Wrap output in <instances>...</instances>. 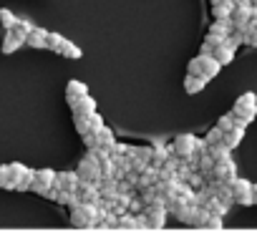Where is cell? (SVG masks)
<instances>
[{"instance_id": "6da1fadb", "label": "cell", "mask_w": 257, "mask_h": 252, "mask_svg": "<svg viewBox=\"0 0 257 252\" xmlns=\"http://www.w3.org/2000/svg\"><path fill=\"white\" fill-rule=\"evenodd\" d=\"M98 222V207L96 202H78L76 207H71V224L81 227V229H91Z\"/></svg>"}, {"instance_id": "7a4b0ae2", "label": "cell", "mask_w": 257, "mask_h": 252, "mask_svg": "<svg viewBox=\"0 0 257 252\" xmlns=\"http://www.w3.org/2000/svg\"><path fill=\"white\" fill-rule=\"evenodd\" d=\"M167 209H169V217H174L182 224H189L192 227V219H194L199 204L194 199H187V197H174V199L167 202Z\"/></svg>"}, {"instance_id": "3957f363", "label": "cell", "mask_w": 257, "mask_h": 252, "mask_svg": "<svg viewBox=\"0 0 257 252\" xmlns=\"http://www.w3.org/2000/svg\"><path fill=\"white\" fill-rule=\"evenodd\" d=\"M239 174H237V164H234V159L229 157V159H224V162H217L214 164V169L209 172V174H204V179L209 182V179H219V182H224V184H232L234 179H237Z\"/></svg>"}, {"instance_id": "277c9868", "label": "cell", "mask_w": 257, "mask_h": 252, "mask_svg": "<svg viewBox=\"0 0 257 252\" xmlns=\"http://www.w3.org/2000/svg\"><path fill=\"white\" fill-rule=\"evenodd\" d=\"M144 217H147V229H162L167 224V217H169L167 202H157V204L144 207Z\"/></svg>"}, {"instance_id": "5b68a950", "label": "cell", "mask_w": 257, "mask_h": 252, "mask_svg": "<svg viewBox=\"0 0 257 252\" xmlns=\"http://www.w3.org/2000/svg\"><path fill=\"white\" fill-rule=\"evenodd\" d=\"M197 137L194 134H179L174 142H172V149H174V154L179 157V159H189L194 152H197Z\"/></svg>"}, {"instance_id": "8992f818", "label": "cell", "mask_w": 257, "mask_h": 252, "mask_svg": "<svg viewBox=\"0 0 257 252\" xmlns=\"http://www.w3.org/2000/svg\"><path fill=\"white\" fill-rule=\"evenodd\" d=\"M78 177L81 179H88V182H101V177H103V172H101V167H98V162L86 152V157L78 162Z\"/></svg>"}, {"instance_id": "52a82bcc", "label": "cell", "mask_w": 257, "mask_h": 252, "mask_svg": "<svg viewBox=\"0 0 257 252\" xmlns=\"http://www.w3.org/2000/svg\"><path fill=\"white\" fill-rule=\"evenodd\" d=\"M232 197H234V202H239L242 207H249V204H254V197H252V182L249 179H234L232 184Z\"/></svg>"}, {"instance_id": "ba28073f", "label": "cell", "mask_w": 257, "mask_h": 252, "mask_svg": "<svg viewBox=\"0 0 257 252\" xmlns=\"http://www.w3.org/2000/svg\"><path fill=\"white\" fill-rule=\"evenodd\" d=\"M192 227H199V229H222L224 222H222V214H212L207 209H197L194 219H192Z\"/></svg>"}, {"instance_id": "9c48e42d", "label": "cell", "mask_w": 257, "mask_h": 252, "mask_svg": "<svg viewBox=\"0 0 257 252\" xmlns=\"http://www.w3.org/2000/svg\"><path fill=\"white\" fill-rule=\"evenodd\" d=\"M118 229H147V217H144V212H142V214H134V212L118 214Z\"/></svg>"}, {"instance_id": "30bf717a", "label": "cell", "mask_w": 257, "mask_h": 252, "mask_svg": "<svg viewBox=\"0 0 257 252\" xmlns=\"http://www.w3.org/2000/svg\"><path fill=\"white\" fill-rule=\"evenodd\" d=\"M76 192H78L81 202H96V199L101 197V187H98V182H88V179H81L78 187H76Z\"/></svg>"}, {"instance_id": "8fae6325", "label": "cell", "mask_w": 257, "mask_h": 252, "mask_svg": "<svg viewBox=\"0 0 257 252\" xmlns=\"http://www.w3.org/2000/svg\"><path fill=\"white\" fill-rule=\"evenodd\" d=\"M68 106L73 113H93L96 111V98H91L88 93L78 96V98H68Z\"/></svg>"}, {"instance_id": "7c38bea8", "label": "cell", "mask_w": 257, "mask_h": 252, "mask_svg": "<svg viewBox=\"0 0 257 252\" xmlns=\"http://www.w3.org/2000/svg\"><path fill=\"white\" fill-rule=\"evenodd\" d=\"M21 46H26V38H23V36H18L16 31H6V36H3V46H0V51H3V53L8 56V53H16Z\"/></svg>"}, {"instance_id": "4fadbf2b", "label": "cell", "mask_w": 257, "mask_h": 252, "mask_svg": "<svg viewBox=\"0 0 257 252\" xmlns=\"http://www.w3.org/2000/svg\"><path fill=\"white\" fill-rule=\"evenodd\" d=\"M78 182H81V177H78V172H58L56 174V189H76L78 187Z\"/></svg>"}, {"instance_id": "5bb4252c", "label": "cell", "mask_w": 257, "mask_h": 252, "mask_svg": "<svg viewBox=\"0 0 257 252\" xmlns=\"http://www.w3.org/2000/svg\"><path fill=\"white\" fill-rule=\"evenodd\" d=\"M48 33H51V31L36 26V28L31 31V36L26 38V46H31V48H48Z\"/></svg>"}, {"instance_id": "9a60e30c", "label": "cell", "mask_w": 257, "mask_h": 252, "mask_svg": "<svg viewBox=\"0 0 257 252\" xmlns=\"http://www.w3.org/2000/svg\"><path fill=\"white\" fill-rule=\"evenodd\" d=\"M157 182H159V167H157V164H149V167L139 174L137 187H139V192H142V189H147V187H152V184H157Z\"/></svg>"}, {"instance_id": "2e32d148", "label": "cell", "mask_w": 257, "mask_h": 252, "mask_svg": "<svg viewBox=\"0 0 257 252\" xmlns=\"http://www.w3.org/2000/svg\"><path fill=\"white\" fill-rule=\"evenodd\" d=\"M219 71H222L219 58H214L212 53H202V73H204L207 78H214Z\"/></svg>"}, {"instance_id": "e0dca14e", "label": "cell", "mask_w": 257, "mask_h": 252, "mask_svg": "<svg viewBox=\"0 0 257 252\" xmlns=\"http://www.w3.org/2000/svg\"><path fill=\"white\" fill-rule=\"evenodd\" d=\"M209 81H212V78H207V76L187 73V78H184V91H187V93H199V91H204V86H207Z\"/></svg>"}, {"instance_id": "ac0fdd59", "label": "cell", "mask_w": 257, "mask_h": 252, "mask_svg": "<svg viewBox=\"0 0 257 252\" xmlns=\"http://www.w3.org/2000/svg\"><path fill=\"white\" fill-rule=\"evenodd\" d=\"M154 147V157H152V164H157V167H162L172 154H174V149L172 147H167V144H162V142H154L152 144Z\"/></svg>"}, {"instance_id": "d6986e66", "label": "cell", "mask_w": 257, "mask_h": 252, "mask_svg": "<svg viewBox=\"0 0 257 252\" xmlns=\"http://www.w3.org/2000/svg\"><path fill=\"white\" fill-rule=\"evenodd\" d=\"M234 11V0H219V3H212V16L214 18H232Z\"/></svg>"}, {"instance_id": "ffe728a7", "label": "cell", "mask_w": 257, "mask_h": 252, "mask_svg": "<svg viewBox=\"0 0 257 252\" xmlns=\"http://www.w3.org/2000/svg\"><path fill=\"white\" fill-rule=\"evenodd\" d=\"M212 56H214V58H219V63H222V66H227V63H232V58H234V48L224 41V43H219V46L212 51Z\"/></svg>"}, {"instance_id": "44dd1931", "label": "cell", "mask_w": 257, "mask_h": 252, "mask_svg": "<svg viewBox=\"0 0 257 252\" xmlns=\"http://www.w3.org/2000/svg\"><path fill=\"white\" fill-rule=\"evenodd\" d=\"M56 202H58V204H66V207H76V204L81 202V197H78L76 189H58Z\"/></svg>"}, {"instance_id": "7402d4cb", "label": "cell", "mask_w": 257, "mask_h": 252, "mask_svg": "<svg viewBox=\"0 0 257 252\" xmlns=\"http://www.w3.org/2000/svg\"><path fill=\"white\" fill-rule=\"evenodd\" d=\"M132 199H134V194L118 192V194L113 197V204H111V209H113L116 214H123V212H128V204H132Z\"/></svg>"}, {"instance_id": "603a6c76", "label": "cell", "mask_w": 257, "mask_h": 252, "mask_svg": "<svg viewBox=\"0 0 257 252\" xmlns=\"http://www.w3.org/2000/svg\"><path fill=\"white\" fill-rule=\"evenodd\" d=\"M234 116L239 118V121H244V123H252L254 121V116H257V106H239V103H234Z\"/></svg>"}, {"instance_id": "cb8c5ba5", "label": "cell", "mask_w": 257, "mask_h": 252, "mask_svg": "<svg viewBox=\"0 0 257 252\" xmlns=\"http://www.w3.org/2000/svg\"><path fill=\"white\" fill-rule=\"evenodd\" d=\"M83 93H88V86L83 83V81H68L66 83V98H78V96H83Z\"/></svg>"}, {"instance_id": "d4e9b609", "label": "cell", "mask_w": 257, "mask_h": 252, "mask_svg": "<svg viewBox=\"0 0 257 252\" xmlns=\"http://www.w3.org/2000/svg\"><path fill=\"white\" fill-rule=\"evenodd\" d=\"M207 152L214 157V162H224V159H229L232 157V149L224 144V142H219V144H212V147H207Z\"/></svg>"}, {"instance_id": "484cf974", "label": "cell", "mask_w": 257, "mask_h": 252, "mask_svg": "<svg viewBox=\"0 0 257 252\" xmlns=\"http://www.w3.org/2000/svg\"><path fill=\"white\" fill-rule=\"evenodd\" d=\"M8 172H11V182L18 187V182L26 177L28 167H26V164H21V162H11V164H8Z\"/></svg>"}, {"instance_id": "4316f807", "label": "cell", "mask_w": 257, "mask_h": 252, "mask_svg": "<svg viewBox=\"0 0 257 252\" xmlns=\"http://www.w3.org/2000/svg\"><path fill=\"white\" fill-rule=\"evenodd\" d=\"M56 174H58V172H53V169H36V179H33V182L46 184V187H53V184H56Z\"/></svg>"}, {"instance_id": "83f0119b", "label": "cell", "mask_w": 257, "mask_h": 252, "mask_svg": "<svg viewBox=\"0 0 257 252\" xmlns=\"http://www.w3.org/2000/svg\"><path fill=\"white\" fill-rule=\"evenodd\" d=\"M96 137H98V147H103V149H111V147L116 144V134L108 129V126H103Z\"/></svg>"}, {"instance_id": "f1b7e54d", "label": "cell", "mask_w": 257, "mask_h": 252, "mask_svg": "<svg viewBox=\"0 0 257 252\" xmlns=\"http://www.w3.org/2000/svg\"><path fill=\"white\" fill-rule=\"evenodd\" d=\"M61 56H63V58H71V61H76V58H81V56H83V51H81L76 43H71V41L66 38V43H63V48H61Z\"/></svg>"}, {"instance_id": "f546056e", "label": "cell", "mask_w": 257, "mask_h": 252, "mask_svg": "<svg viewBox=\"0 0 257 252\" xmlns=\"http://www.w3.org/2000/svg\"><path fill=\"white\" fill-rule=\"evenodd\" d=\"M33 28H36V26H33V23H31V21H26V18H18V23H16V26H13V28H11V31H16V33H18V36H23V38H28V36H31V31H33Z\"/></svg>"}, {"instance_id": "4dcf8cb0", "label": "cell", "mask_w": 257, "mask_h": 252, "mask_svg": "<svg viewBox=\"0 0 257 252\" xmlns=\"http://www.w3.org/2000/svg\"><path fill=\"white\" fill-rule=\"evenodd\" d=\"M16 23H18V18H16V16L8 11V8H0V26H3L6 31H11Z\"/></svg>"}, {"instance_id": "1f68e13d", "label": "cell", "mask_w": 257, "mask_h": 252, "mask_svg": "<svg viewBox=\"0 0 257 252\" xmlns=\"http://www.w3.org/2000/svg\"><path fill=\"white\" fill-rule=\"evenodd\" d=\"M237 123V116H234V111H229V113H224V116H219V121H217V126L222 132H229L232 126Z\"/></svg>"}, {"instance_id": "d6a6232c", "label": "cell", "mask_w": 257, "mask_h": 252, "mask_svg": "<svg viewBox=\"0 0 257 252\" xmlns=\"http://www.w3.org/2000/svg\"><path fill=\"white\" fill-rule=\"evenodd\" d=\"M63 43H66V38H63L61 33H48V48H51L53 53H61Z\"/></svg>"}, {"instance_id": "836d02e7", "label": "cell", "mask_w": 257, "mask_h": 252, "mask_svg": "<svg viewBox=\"0 0 257 252\" xmlns=\"http://www.w3.org/2000/svg\"><path fill=\"white\" fill-rule=\"evenodd\" d=\"M33 179H36V169H31V167H28L26 177L18 182V187H16V189H18V192H28V189H31V184H33Z\"/></svg>"}, {"instance_id": "e575fe53", "label": "cell", "mask_w": 257, "mask_h": 252, "mask_svg": "<svg viewBox=\"0 0 257 252\" xmlns=\"http://www.w3.org/2000/svg\"><path fill=\"white\" fill-rule=\"evenodd\" d=\"M0 187H3V189H16V184L11 182V172H8V164H0Z\"/></svg>"}, {"instance_id": "d590c367", "label": "cell", "mask_w": 257, "mask_h": 252, "mask_svg": "<svg viewBox=\"0 0 257 252\" xmlns=\"http://www.w3.org/2000/svg\"><path fill=\"white\" fill-rule=\"evenodd\" d=\"M222 139H224V132L219 129V126H214V129H212V132H209V134L204 137V142H207V147H212V144H219Z\"/></svg>"}, {"instance_id": "8d00e7d4", "label": "cell", "mask_w": 257, "mask_h": 252, "mask_svg": "<svg viewBox=\"0 0 257 252\" xmlns=\"http://www.w3.org/2000/svg\"><path fill=\"white\" fill-rule=\"evenodd\" d=\"M187 73H194V76H204V73H202V53H199L197 58H192V61L187 63Z\"/></svg>"}, {"instance_id": "74e56055", "label": "cell", "mask_w": 257, "mask_h": 252, "mask_svg": "<svg viewBox=\"0 0 257 252\" xmlns=\"http://www.w3.org/2000/svg\"><path fill=\"white\" fill-rule=\"evenodd\" d=\"M234 103H239V106H257V96H254L252 91H247V93H242Z\"/></svg>"}, {"instance_id": "f35d334b", "label": "cell", "mask_w": 257, "mask_h": 252, "mask_svg": "<svg viewBox=\"0 0 257 252\" xmlns=\"http://www.w3.org/2000/svg\"><path fill=\"white\" fill-rule=\"evenodd\" d=\"M103 126H106V123H103V118L98 116V111H93V113H91V132H96V134H98V132L103 129Z\"/></svg>"}, {"instance_id": "ab89813d", "label": "cell", "mask_w": 257, "mask_h": 252, "mask_svg": "<svg viewBox=\"0 0 257 252\" xmlns=\"http://www.w3.org/2000/svg\"><path fill=\"white\" fill-rule=\"evenodd\" d=\"M252 197H254V204H257V184H252Z\"/></svg>"}, {"instance_id": "60d3db41", "label": "cell", "mask_w": 257, "mask_h": 252, "mask_svg": "<svg viewBox=\"0 0 257 252\" xmlns=\"http://www.w3.org/2000/svg\"><path fill=\"white\" fill-rule=\"evenodd\" d=\"M249 3H252V6H254V8H257V0H249Z\"/></svg>"}, {"instance_id": "b9f144b4", "label": "cell", "mask_w": 257, "mask_h": 252, "mask_svg": "<svg viewBox=\"0 0 257 252\" xmlns=\"http://www.w3.org/2000/svg\"><path fill=\"white\" fill-rule=\"evenodd\" d=\"M234 3H244V0H234Z\"/></svg>"}, {"instance_id": "7bdbcfd3", "label": "cell", "mask_w": 257, "mask_h": 252, "mask_svg": "<svg viewBox=\"0 0 257 252\" xmlns=\"http://www.w3.org/2000/svg\"><path fill=\"white\" fill-rule=\"evenodd\" d=\"M212 3H219V0H212Z\"/></svg>"}]
</instances>
